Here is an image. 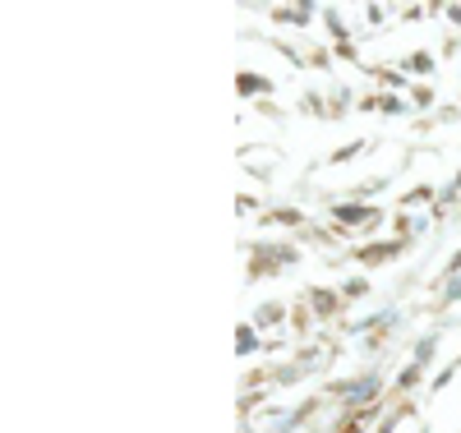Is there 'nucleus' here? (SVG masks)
Masks as SVG:
<instances>
[{
    "mask_svg": "<svg viewBox=\"0 0 461 433\" xmlns=\"http://www.w3.org/2000/svg\"><path fill=\"white\" fill-rule=\"evenodd\" d=\"M337 217H341V221H365V217H369V212H360V208H341V212H337Z\"/></svg>",
    "mask_w": 461,
    "mask_h": 433,
    "instance_id": "1",
    "label": "nucleus"
}]
</instances>
